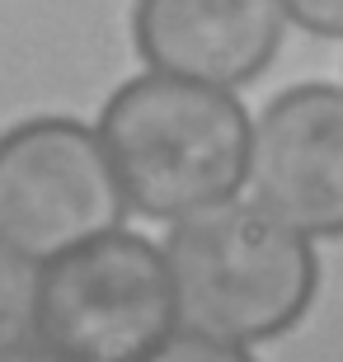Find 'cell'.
Here are the masks:
<instances>
[{"label": "cell", "mask_w": 343, "mask_h": 362, "mask_svg": "<svg viewBox=\"0 0 343 362\" xmlns=\"http://www.w3.org/2000/svg\"><path fill=\"white\" fill-rule=\"evenodd\" d=\"M250 113L221 85L184 76H136L99 113V141L127 207L184 221L231 202L250 179Z\"/></svg>", "instance_id": "obj_1"}, {"label": "cell", "mask_w": 343, "mask_h": 362, "mask_svg": "<svg viewBox=\"0 0 343 362\" xmlns=\"http://www.w3.org/2000/svg\"><path fill=\"white\" fill-rule=\"evenodd\" d=\"M282 24V0H136L132 33L156 71L236 90L273 66Z\"/></svg>", "instance_id": "obj_6"}, {"label": "cell", "mask_w": 343, "mask_h": 362, "mask_svg": "<svg viewBox=\"0 0 343 362\" xmlns=\"http://www.w3.org/2000/svg\"><path fill=\"white\" fill-rule=\"evenodd\" d=\"M127 198L99 132L76 118H28L0 136V245L52 264L122 230Z\"/></svg>", "instance_id": "obj_4"}, {"label": "cell", "mask_w": 343, "mask_h": 362, "mask_svg": "<svg viewBox=\"0 0 343 362\" xmlns=\"http://www.w3.org/2000/svg\"><path fill=\"white\" fill-rule=\"evenodd\" d=\"M282 10L315 38H343V0H282Z\"/></svg>", "instance_id": "obj_9"}, {"label": "cell", "mask_w": 343, "mask_h": 362, "mask_svg": "<svg viewBox=\"0 0 343 362\" xmlns=\"http://www.w3.org/2000/svg\"><path fill=\"white\" fill-rule=\"evenodd\" d=\"M179 325L170 259L108 230L38 273V344L66 362H141Z\"/></svg>", "instance_id": "obj_3"}, {"label": "cell", "mask_w": 343, "mask_h": 362, "mask_svg": "<svg viewBox=\"0 0 343 362\" xmlns=\"http://www.w3.org/2000/svg\"><path fill=\"white\" fill-rule=\"evenodd\" d=\"M179 320L226 344L287 334L320 287L310 235L259 202H216L184 216L165 240Z\"/></svg>", "instance_id": "obj_2"}, {"label": "cell", "mask_w": 343, "mask_h": 362, "mask_svg": "<svg viewBox=\"0 0 343 362\" xmlns=\"http://www.w3.org/2000/svg\"><path fill=\"white\" fill-rule=\"evenodd\" d=\"M141 362H254L245 353V344H226V339H211V334H170L160 349H151Z\"/></svg>", "instance_id": "obj_8"}, {"label": "cell", "mask_w": 343, "mask_h": 362, "mask_svg": "<svg viewBox=\"0 0 343 362\" xmlns=\"http://www.w3.org/2000/svg\"><path fill=\"white\" fill-rule=\"evenodd\" d=\"M38 344V264L0 245V362L33 358Z\"/></svg>", "instance_id": "obj_7"}, {"label": "cell", "mask_w": 343, "mask_h": 362, "mask_svg": "<svg viewBox=\"0 0 343 362\" xmlns=\"http://www.w3.org/2000/svg\"><path fill=\"white\" fill-rule=\"evenodd\" d=\"M250 184L259 207L306 230L343 240V90L291 85L259 113L250 136Z\"/></svg>", "instance_id": "obj_5"}, {"label": "cell", "mask_w": 343, "mask_h": 362, "mask_svg": "<svg viewBox=\"0 0 343 362\" xmlns=\"http://www.w3.org/2000/svg\"><path fill=\"white\" fill-rule=\"evenodd\" d=\"M24 362H66V358H57V353H42V358H24Z\"/></svg>", "instance_id": "obj_10"}]
</instances>
